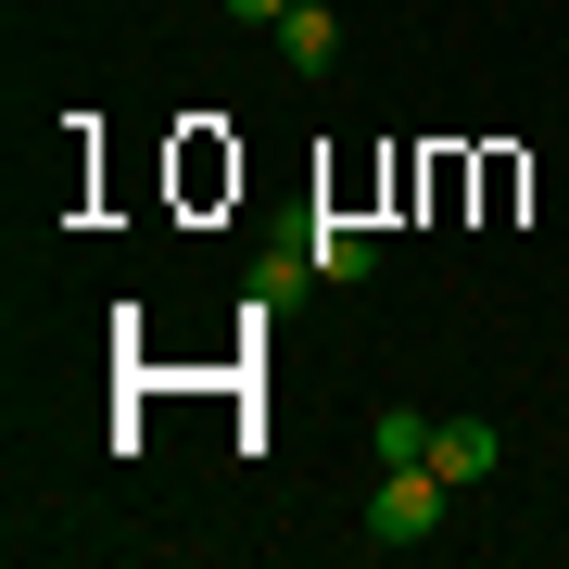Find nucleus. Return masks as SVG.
Wrapping results in <instances>:
<instances>
[{"label":"nucleus","mask_w":569,"mask_h":569,"mask_svg":"<svg viewBox=\"0 0 569 569\" xmlns=\"http://www.w3.org/2000/svg\"><path fill=\"white\" fill-rule=\"evenodd\" d=\"M443 493L456 481L430 456L418 468H380V493H367V545H430V531H443Z\"/></svg>","instance_id":"obj_1"},{"label":"nucleus","mask_w":569,"mask_h":569,"mask_svg":"<svg viewBox=\"0 0 569 569\" xmlns=\"http://www.w3.org/2000/svg\"><path fill=\"white\" fill-rule=\"evenodd\" d=\"M279 63L291 77H329V63H342V0H291L279 13Z\"/></svg>","instance_id":"obj_2"},{"label":"nucleus","mask_w":569,"mask_h":569,"mask_svg":"<svg viewBox=\"0 0 569 569\" xmlns=\"http://www.w3.org/2000/svg\"><path fill=\"white\" fill-rule=\"evenodd\" d=\"M305 253H317V279H329V291L380 279V228H355V216H317V228H305Z\"/></svg>","instance_id":"obj_3"},{"label":"nucleus","mask_w":569,"mask_h":569,"mask_svg":"<svg viewBox=\"0 0 569 569\" xmlns=\"http://www.w3.org/2000/svg\"><path fill=\"white\" fill-rule=\"evenodd\" d=\"M493 456H507V443H493V418H443V430H430V468H443L456 493L493 481Z\"/></svg>","instance_id":"obj_4"},{"label":"nucleus","mask_w":569,"mask_h":569,"mask_svg":"<svg viewBox=\"0 0 569 569\" xmlns=\"http://www.w3.org/2000/svg\"><path fill=\"white\" fill-rule=\"evenodd\" d=\"M430 430H443V418H418V406H380V418H367V456H380V468H418V456H430Z\"/></svg>","instance_id":"obj_5"},{"label":"nucleus","mask_w":569,"mask_h":569,"mask_svg":"<svg viewBox=\"0 0 569 569\" xmlns=\"http://www.w3.org/2000/svg\"><path fill=\"white\" fill-rule=\"evenodd\" d=\"M305 279H317V253H305V241H266V253H253V305H291Z\"/></svg>","instance_id":"obj_6"},{"label":"nucleus","mask_w":569,"mask_h":569,"mask_svg":"<svg viewBox=\"0 0 569 569\" xmlns=\"http://www.w3.org/2000/svg\"><path fill=\"white\" fill-rule=\"evenodd\" d=\"M228 13H241V26H279V13H291V0H228Z\"/></svg>","instance_id":"obj_7"}]
</instances>
